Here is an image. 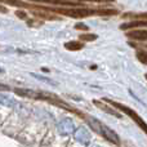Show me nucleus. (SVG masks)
<instances>
[{"mask_svg": "<svg viewBox=\"0 0 147 147\" xmlns=\"http://www.w3.org/2000/svg\"><path fill=\"white\" fill-rule=\"evenodd\" d=\"M48 10L61 13V14L69 16V17H72V18H84V17L97 14V10L88 9V8H48Z\"/></svg>", "mask_w": 147, "mask_h": 147, "instance_id": "obj_2", "label": "nucleus"}, {"mask_svg": "<svg viewBox=\"0 0 147 147\" xmlns=\"http://www.w3.org/2000/svg\"><path fill=\"white\" fill-rule=\"evenodd\" d=\"M134 27H147V21H133V22H128L120 26L121 30H128V28H134Z\"/></svg>", "mask_w": 147, "mask_h": 147, "instance_id": "obj_7", "label": "nucleus"}, {"mask_svg": "<svg viewBox=\"0 0 147 147\" xmlns=\"http://www.w3.org/2000/svg\"><path fill=\"white\" fill-rule=\"evenodd\" d=\"M32 76H35V78H38L39 80H43V81H45V83H49V84H52V85H56V83H54V81H51V80H48V79L43 78V76H39V75H36V74H32Z\"/></svg>", "mask_w": 147, "mask_h": 147, "instance_id": "obj_12", "label": "nucleus"}, {"mask_svg": "<svg viewBox=\"0 0 147 147\" xmlns=\"http://www.w3.org/2000/svg\"><path fill=\"white\" fill-rule=\"evenodd\" d=\"M65 48L69 51H80L81 48H84V44L80 41H69L65 44Z\"/></svg>", "mask_w": 147, "mask_h": 147, "instance_id": "obj_9", "label": "nucleus"}, {"mask_svg": "<svg viewBox=\"0 0 147 147\" xmlns=\"http://www.w3.org/2000/svg\"><path fill=\"white\" fill-rule=\"evenodd\" d=\"M58 130H59V133L63 134V136L71 134V133L75 132V125H74V123L71 121V120L65 119V120H62V121H59Z\"/></svg>", "mask_w": 147, "mask_h": 147, "instance_id": "obj_4", "label": "nucleus"}, {"mask_svg": "<svg viewBox=\"0 0 147 147\" xmlns=\"http://www.w3.org/2000/svg\"><path fill=\"white\" fill-rule=\"evenodd\" d=\"M0 12L5 13V12H7V8H4V7H1V5H0Z\"/></svg>", "mask_w": 147, "mask_h": 147, "instance_id": "obj_15", "label": "nucleus"}, {"mask_svg": "<svg viewBox=\"0 0 147 147\" xmlns=\"http://www.w3.org/2000/svg\"><path fill=\"white\" fill-rule=\"evenodd\" d=\"M16 14H17L20 18H26V17H27V16H26V13H25V12H21V10H18Z\"/></svg>", "mask_w": 147, "mask_h": 147, "instance_id": "obj_14", "label": "nucleus"}, {"mask_svg": "<svg viewBox=\"0 0 147 147\" xmlns=\"http://www.w3.org/2000/svg\"><path fill=\"white\" fill-rule=\"evenodd\" d=\"M75 138H76V141H78V142L85 145V143L89 142L90 136H89L88 130H85V128H79V129L75 132Z\"/></svg>", "mask_w": 147, "mask_h": 147, "instance_id": "obj_6", "label": "nucleus"}, {"mask_svg": "<svg viewBox=\"0 0 147 147\" xmlns=\"http://www.w3.org/2000/svg\"><path fill=\"white\" fill-rule=\"evenodd\" d=\"M146 79H147V74H146Z\"/></svg>", "mask_w": 147, "mask_h": 147, "instance_id": "obj_17", "label": "nucleus"}, {"mask_svg": "<svg viewBox=\"0 0 147 147\" xmlns=\"http://www.w3.org/2000/svg\"><path fill=\"white\" fill-rule=\"evenodd\" d=\"M137 58L138 61L141 62V63L143 65H147V51H143V49H141V51H137Z\"/></svg>", "mask_w": 147, "mask_h": 147, "instance_id": "obj_10", "label": "nucleus"}, {"mask_svg": "<svg viewBox=\"0 0 147 147\" xmlns=\"http://www.w3.org/2000/svg\"><path fill=\"white\" fill-rule=\"evenodd\" d=\"M127 36L132 40H137V41H147V30H134V31H129L127 34Z\"/></svg>", "mask_w": 147, "mask_h": 147, "instance_id": "obj_5", "label": "nucleus"}, {"mask_svg": "<svg viewBox=\"0 0 147 147\" xmlns=\"http://www.w3.org/2000/svg\"><path fill=\"white\" fill-rule=\"evenodd\" d=\"M75 28L76 30H88V26L83 25V23H78V25H75Z\"/></svg>", "mask_w": 147, "mask_h": 147, "instance_id": "obj_13", "label": "nucleus"}, {"mask_svg": "<svg viewBox=\"0 0 147 147\" xmlns=\"http://www.w3.org/2000/svg\"><path fill=\"white\" fill-rule=\"evenodd\" d=\"M98 134H101L102 137H105L107 141H110V142L114 143V145H120L119 136H117L112 129H110L109 127H106L105 124H101V127H99V132H98Z\"/></svg>", "mask_w": 147, "mask_h": 147, "instance_id": "obj_3", "label": "nucleus"}, {"mask_svg": "<svg viewBox=\"0 0 147 147\" xmlns=\"http://www.w3.org/2000/svg\"><path fill=\"white\" fill-rule=\"evenodd\" d=\"M103 101L105 102H107V103H110V105H112V106L115 107V109H117V110H120L121 112H124V114H127L128 116H130L133 120H134V123L138 125V127L141 128V129L143 130V132L147 134V124L145 123V120L142 119V117L140 116V115L137 114V112L134 111V110H132L130 107H127V106H124V105H121V103H119V102H115V101H111V99H109V98H103Z\"/></svg>", "mask_w": 147, "mask_h": 147, "instance_id": "obj_1", "label": "nucleus"}, {"mask_svg": "<svg viewBox=\"0 0 147 147\" xmlns=\"http://www.w3.org/2000/svg\"><path fill=\"white\" fill-rule=\"evenodd\" d=\"M92 147H99V146H92Z\"/></svg>", "mask_w": 147, "mask_h": 147, "instance_id": "obj_16", "label": "nucleus"}, {"mask_svg": "<svg viewBox=\"0 0 147 147\" xmlns=\"http://www.w3.org/2000/svg\"><path fill=\"white\" fill-rule=\"evenodd\" d=\"M93 103L96 105L97 107H99V109H102L105 112H107V114H110V115H112V116H116V117H120V114L119 112H116L114 109H111V107H109V106H106V105L103 103V102H99V101H93Z\"/></svg>", "mask_w": 147, "mask_h": 147, "instance_id": "obj_8", "label": "nucleus"}, {"mask_svg": "<svg viewBox=\"0 0 147 147\" xmlns=\"http://www.w3.org/2000/svg\"><path fill=\"white\" fill-rule=\"evenodd\" d=\"M97 39V35L94 34H84V35H80V40L83 41H94Z\"/></svg>", "mask_w": 147, "mask_h": 147, "instance_id": "obj_11", "label": "nucleus"}]
</instances>
